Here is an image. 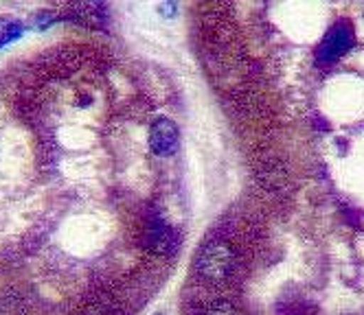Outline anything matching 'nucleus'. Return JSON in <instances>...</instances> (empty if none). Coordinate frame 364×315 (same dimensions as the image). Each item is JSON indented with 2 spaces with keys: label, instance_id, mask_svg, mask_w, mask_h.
I'll list each match as a JSON object with an SVG mask.
<instances>
[{
  "label": "nucleus",
  "instance_id": "6",
  "mask_svg": "<svg viewBox=\"0 0 364 315\" xmlns=\"http://www.w3.org/2000/svg\"><path fill=\"white\" fill-rule=\"evenodd\" d=\"M58 22V13L50 9H40L36 13H31L29 18V29L33 31H46L48 26H53Z\"/></svg>",
  "mask_w": 364,
  "mask_h": 315
},
{
  "label": "nucleus",
  "instance_id": "7",
  "mask_svg": "<svg viewBox=\"0 0 364 315\" xmlns=\"http://www.w3.org/2000/svg\"><path fill=\"white\" fill-rule=\"evenodd\" d=\"M202 315H237V306L230 300H213L206 304Z\"/></svg>",
  "mask_w": 364,
  "mask_h": 315
},
{
  "label": "nucleus",
  "instance_id": "5",
  "mask_svg": "<svg viewBox=\"0 0 364 315\" xmlns=\"http://www.w3.org/2000/svg\"><path fill=\"white\" fill-rule=\"evenodd\" d=\"M24 33V24L14 20V18H3L0 20V48L16 42Z\"/></svg>",
  "mask_w": 364,
  "mask_h": 315
},
{
  "label": "nucleus",
  "instance_id": "1",
  "mask_svg": "<svg viewBox=\"0 0 364 315\" xmlns=\"http://www.w3.org/2000/svg\"><path fill=\"white\" fill-rule=\"evenodd\" d=\"M235 270V252L224 241L206 243L196 256V272L206 282H222Z\"/></svg>",
  "mask_w": 364,
  "mask_h": 315
},
{
  "label": "nucleus",
  "instance_id": "4",
  "mask_svg": "<svg viewBox=\"0 0 364 315\" xmlns=\"http://www.w3.org/2000/svg\"><path fill=\"white\" fill-rule=\"evenodd\" d=\"M180 143L178 125L171 118H156L149 127V149L156 155H171L176 153Z\"/></svg>",
  "mask_w": 364,
  "mask_h": 315
},
{
  "label": "nucleus",
  "instance_id": "2",
  "mask_svg": "<svg viewBox=\"0 0 364 315\" xmlns=\"http://www.w3.org/2000/svg\"><path fill=\"white\" fill-rule=\"evenodd\" d=\"M355 35H353V26L349 22H336L331 29L327 31V35L323 38L316 57L323 64H333L336 60H341L345 52L353 46Z\"/></svg>",
  "mask_w": 364,
  "mask_h": 315
},
{
  "label": "nucleus",
  "instance_id": "3",
  "mask_svg": "<svg viewBox=\"0 0 364 315\" xmlns=\"http://www.w3.org/2000/svg\"><path fill=\"white\" fill-rule=\"evenodd\" d=\"M143 245L147 252H151L156 256H169L178 248V236H176L173 228H169L165 221L151 219L145 228Z\"/></svg>",
  "mask_w": 364,
  "mask_h": 315
},
{
  "label": "nucleus",
  "instance_id": "8",
  "mask_svg": "<svg viewBox=\"0 0 364 315\" xmlns=\"http://www.w3.org/2000/svg\"><path fill=\"white\" fill-rule=\"evenodd\" d=\"M167 5H169V16L176 13V0H167Z\"/></svg>",
  "mask_w": 364,
  "mask_h": 315
}]
</instances>
